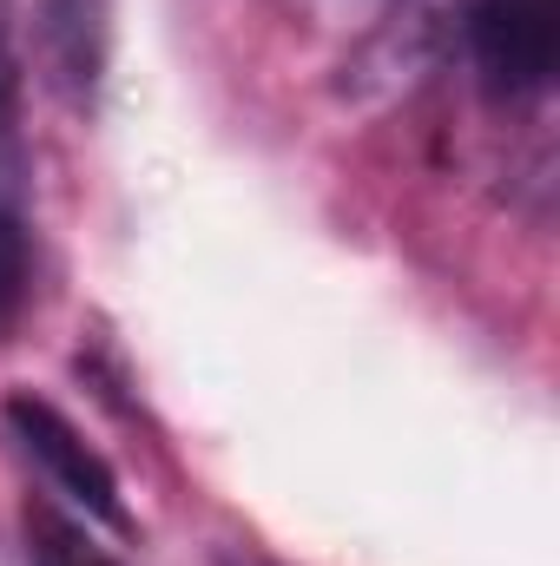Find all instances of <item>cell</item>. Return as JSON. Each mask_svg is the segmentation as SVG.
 <instances>
[{"label":"cell","instance_id":"obj_1","mask_svg":"<svg viewBox=\"0 0 560 566\" xmlns=\"http://www.w3.org/2000/svg\"><path fill=\"white\" fill-rule=\"evenodd\" d=\"M468 53L495 99L548 93L560 60V0H468Z\"/></svg>","mask_w":560,"mask_h":566},{"label":"cell","instance_id":"obj_5","mask_svg":"<svg viewBox=\"0 0 560 566\" xmlns=\"http://www.w3.org/2000/svg\"><path fill=\"white\" fill-rule=\"evenodd\" d=\"M20 283H27V231H20L13 211H0V323L20 303Z\"/></svg>","mask_w":560,"mask_h":566},{"label":"cell","instance_id":"obj_3","mask_svg":"<svg viewBox=\"0 0 560 566\" xmlns=\"http://www.w3.org/2000/svg\"><path fill=\"white\" fill-rule=\"evenodd\" d=\"M113 13L120 0H33L40 73L66 106H93L113 66Z\"/></svg>","mask_w":560,"mask_h":566},{"label":"cell","instance_id":"obj_6","mask_svg":"<svg viewBox=\"0 0 560 566\" xmlns=\"http://www.w3.org/2000/svg\"><path fill=\"white\" fill-rule=\"evenodd\" d=\"M20 113V60H13V27H7V0H0V145L13 133Z\"/></svg>","mask_w":560,"mask_h":566},{"label":"cell","instance_id":"obj_4","mask_svg":"<svg viewBox=\"0 0 560 566\" xmlns=\"http://www.w3.org/2000/svg\"><path fill=\"white\" fill-rule=\"evenodd\" d=\"M27 560L33 566H126V560H113L106 547H93V534L73 527L53 507H27Z\"/></svg>","mask_w":560,"mask_h":566},{"label":"cell","instance_id":"obj_2","mask_svg":"<svg viewBox=\"0 0 560 566\" xmlns=\"http://www.w3.org/2000/svg\"><path fill=\"white\" fill-rule=\"evenodd\" d=\"M7 434L20 441V454L53 481V494H66L80 514L106 521L113 534H133V514L120 501V474L106 468L100 448H86V434L66 422L53 402L40 396H7Z\"/></svg>","mask_w":560,"mask_h":566}]
</instances>
